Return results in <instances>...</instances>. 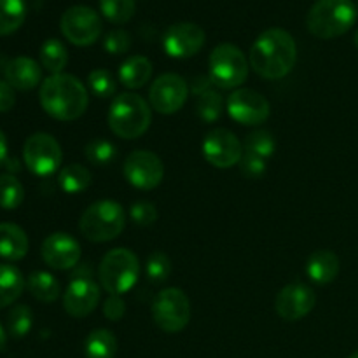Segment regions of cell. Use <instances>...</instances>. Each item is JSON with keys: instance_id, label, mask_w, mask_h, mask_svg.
<instances>
[{"instance_id": "1", "label": "cell", "mask_w": 358, "mask_h": 358, "mask_svg": "<svg viewBox=\"0 0 358 358\" xmlns=\"http://www.w3.org/2000/svg\"><path fill=\"white\" fill-rule=\"evenodd\" d=\"M248 62L252 70L262 79H283L292 72L297 62L296 41L283 28H269L255 38Z\"/></svg>"}, {"instance_id": "2", "label": "cell", "mask_w": 358, "mask_h": 358, "mask_svg": "<svg viewBox=\"0 0 358 358\" xmlns=\"http://www.w3.org/2000/svg\"><path fill=\"white\" fill-rule=\"evenodd\" d=\"M38 101L56 121H76L90 105V94L83 80L70 73H55L41 84Z\"/></svg>"}, {"instance_id": "3", "label": "cell", "mask_w": 358, "mask_h": 358, "mask_svg": "<svg viewBox=\"0 0 358 358\" xmlns=\"http://www.w3.org/2000/svg\"><path fill=\"white\" fill-rule=\"evenodd\" d=\"M107 119L115 136L135 140L145 135L152 124V107L138 94L121 93L112 100Z\"/></svg>"}, {"instance_id": "4", "label": "cell", "mask_w": 358, "mask_h": 358, "mask_svg": "<svg viewBox=\"0 0 358 358\" xmlns=\"http://www.w3.org/2000/svg\"><path fill=\"white\" fill-rule=\"evenodd\" d=\"M357 21V7L352 0H318L306 16L311 35L324 41L341 37Z\"/></svg>"}, {"instance_id": "5", "label": "cell", "mask_w": 358, "mask_h": 358, "mask_svg": "<svg viewBox=\"0 0 358 358\" xmlns=\"http://www.w3.org/2000/svg\"><path fill=\"white\" fill-rule=\"evenodd\" d=\"M126 227L124 208L112 199L91 203L83 212L79 231L91 243H107L115 240Z\"/></svg>"}, {"instance_id": "6", "label": "cell", "mask_w": 358, "mask_h": 358, "mask_svg": "<svg viewBox=\"0 0 358 358\" xmlns=\"http://www.w3.org/2000/svg\"><path fill=\"white\" fill-rule=\"evenodd\" d=\"M140 276V261L129 248H112L98 266L101 287L110 296H122L136 285Z\"/></svg>"}, {"instance_id": "7", "label": "cell", "mask_w": 358, "mask_h": 358, "mask_svg": "<svg viewBox=\"0 0 358 358\" xmlns=\"http://www.w3.org/2000/svg\"><path fill=\"white\" fill-rule=\"evenodd\" d=\"M208 69L210 80L219 90H238L247 80L250 62L240 48L224 42L210 52Z\"/></svg>"}, {"instance_id": "8", "label": "cell", "mask_w": 358, "mask_h": 358, "mask_svg": "<svg viewBox=\"0 0 358 358\" xmlns=\"http://www.w3.org/2000/svg\"><path fill=\"white\" fill-rule=\"evenodd\" d=\"M152 318L157 327L168 334H177L191 320V301L177 287H168L156 294L152 301Z\"/></svg>"}, {"instance_id": "9", "label": "cell", "mask_w": 358, "mask_h": 358, "mask_svg": "<svg viewBox=\"0 0 358 358\" xmlns=\"http://www.w3.org/2000/svg\"><path fill=\"white\" fill-rule=\"evenodd\" d=\"M23 161L34 175L49 177L62 166V147L49 133H34L23 145Z\"/></svg>"}, {"instance_id": "10", "label": "cell", "mask_w": 358, "mask_h": 358, "mask_svg": "<svg viewBox=\"0 0 358 358\" xmlns=\"http://www.w3.org/2000/svg\"><path fill=\"white\" fill-rule=\"evenodd\" d=\"M62 34L70 44L87 48L100 38L103 24L94 9L87 6H72L63 13L59 21Z\"/></svg>"}, {"instance_id": "11", "label": "cell", "mask_w": 358, "mask_h": 358, "mask_svg": "<svg viewBox=\"0 0 358 358\" xmlns=\"http://www.w3.org/2000/svg\"><path fill=\"white\" fill-rule=\"evenodd\" d=\"M201 150L203 157L219 170H229V168L240 164L245 154L243 143L238 140L233 131L226 128H215L206 133Z\"/></svg>"}, {"instance_id": "12", "label": "cell", "mask_w": 358, "mask_h": 358, "mask_svg": "<svg viewBox=\"0 0 358 358\" xmlns=\"http://www.w3.org/2000/svg\"><path fill=\"white\" fill-rule=\"evenodd\" d=\"M122 173L135 189L150 191L163 182L164 164L161 157L150 150H133L124 159Z\"/></svg>"}, {"instance_id": "13", "label": "cell", "mask_w": 358, "mask_h": 358, "mask_svg": "<svg viewBox=\"0 0 358 358\" xmlns=\"http://www.w3.org/2000/svg\"><path fill=\"white\" fill-rule=\"evenodd\" d=\"M227 114L241 126H259L268 121L271 105L261 93L248 87H238L227 96Z\"/></svg>"}, {"instance_id": "14", "label": "cell", "mask_w": 358, "mask_h": 358, "mask_svg": "<svg viewBox=\"0 0 358 358\" xmlns=\"http://www.w3.org/2000/svg\"><path fill=\"white\" fill-rule=\"evenodd\" d=\"M189 96L187 80L177 73H163L149 90V103L156 112L171 115L180 110Z\"/></svg>"}, {"instance_id": "15", "label": "cell", "mask_w": 358, "mask_h": 358, "mask_svg": "<svg viewBox=\"0 0 358 358\" xmlns=\"http://www.w3.org/2000/svg\"><path fill=\"white\" fill-rule=\"evenodd\" d=\"M206 41L205 30L196 23H175L164 31L163 48L168 56L177 59H187L198 55Z\"/></svg>"}, {"instance_id": "16", "label": "cell", "mask_w": 358, "mask_h": 358, "mask_svg": "<svg viewBox=\"0 0 358 358\" xmlns=\"http://www.w3.org/2000/svg\"><path fill=\"white\" fill-rule=\"evenodd\" d=\"M317 304V294L310 285L290 283L278 292L275 301V310L278 317L285 322H299L313 311Z\"/></svg>"}, {"instance_id": "17", "label": "cell", "mask_w": 358, "mask_h": 358, "mask_svg": "<svg viewBox=\"0 0 358 358\" xmlns=\"http://www.w3.org/2000/svg\"><path fill=\"white\" fill-rule=\"evenodd\" d=\"M100 303V287L90 276L73 275L63 294V308L73 318H84L93 313Z\"/></svg>"}, {"instance_id": "18", "label": "cell", "mask_w": 358, "mask_h": 358, "mask_svg": "<svg viewBox=\"0 0 358 358\" xmlns=\"http://www.w3.org/2000/svg\"><path fill=\"white\" fill-rule=\"evenodd\" d=\"M41 255L45 264L58 271H66L79 264L80 245L73 236L66 233H52L42 241Z\"/></svg>"}, {"instance_id": "19", "label": "cell", "mask_w": 358, "mask_h": 358, "mask_svg": "<svg viewBox=\"0 0 358 358\" xmlns=\"http://www.w3.org/2000/svg\"><path fill=\"white\" fill-rule=\"evenodd\" d=\"M6 80L20 91H31L37 87L42 80V69L35 59L28 56H16L9 59V63L3 69Z\"/></svg>"}, {"instance_id": "20", "label": "cell", "mask_w": 358, "mask_h": 358, "mask_svg": "<svg viewBox=\"0 0 358 358\" xmlns=\"http://www.w3.org/2000/svg\"><path fill=\"white\" fill-rule=\"evenodd\" d=\"M339 257L331 250H317L308 257L306 275L318 285L332 283L339 275Z\"/></svg>"}, {"instance_id": "21", "label": "cell", "mask_w": 358, "mask_h": 358, "mask_svg": "<svg viewBox=\"0 0 358 358\" xmlns=\"http://www.w3.org/2000/svg\"><path fill=\"white\" fill-rule=\"evenodd\" d=\"M28 236L13 222L0 224V257L6 261H21L28 254Z\"/></svg>"}, {"instance_id": "22", "label": "cell", "mask_w": 358, "mask_h": 358, "mask_svg": "<svg viewBox=\"0 0 358 358\" xmlns=\"http://www.w3.org/2000/svg\"><path fill=\"white\" fill-rule=\"evenodd\" d=\"M152 63L145 56H129L119 66V80L128 90H140L152 77Z\"/></svg>"}, {"instance_id": "23", "label": "cell", "mask_w": 358, "mask_h": 358, "mask_svg": "<svg viewBox=\"0 0 358 358\" xmlns=\"http://www.w3.org/2000/svg\"><path fill=\"white\" fill-rule=\"evenodd\" d=\"M27 282L13 264H0V308L10 306L23 294Z\"/></svg>"}, {"instance_id": "24", "label": "cell", "mask_w": 358, "mask_h": 358, "mask_svg": "<svg viewBox=\"0 0 358 358\" xmlns=\"http://www.w3.org/2000/svg\"><path fill=\"white\" fill-rule=\"evenodd\" d=\"M117 353V339L107 329H94L84 341L86 358H114Z\"/></svg>"}, {"instance_id": "25", "label": "cell", "mask_w": 358, "mask_h": 358, "mask_svg": "<svg viewBox=\"0 0 358 358\" xmlns=\"http://www.w3.org/2000/svg\"><path fill=\"white\" fill-rule=\"evenodd\" d=\"M27 289L41 303H55L62 294L59 282L48 271H34L27 280Z\"/></svg>"}, {"instance_id": "26", "label": "cell", "mask_w": 358, "mask_h": 358, "mask_svg": "<svg viewBox=\"0 0 358 358\" xmlns=\"http://www.w3.org/2000/svg\"><path fill=\"white\" fill-rule=\"evenodd\" d=\"M91 180H93L91 171L79 163L69 164L58 175L59 187L66 194H79V192L86 191L91 185Z\"/></svg>"}, {"instance_id": "27", "label": "cell", "mask_w": 358, "mask_h": 358, "mask_svg": "<svg viewBox=\"0 0 358 358\" xmlns=\"http://www.w3.org/2000/svg\"><path fill=\"white\" fill-rule=\"evenodd\" d=\"M66 63H69V51H66L65 44L62 41H58V38H48L41 45V65L51 76L63 73Z\"/></svg>"}, {"instance_id": "28", "label": "cell", "mask_w": 358, "mask_h": 358, "mask_svg": "<svg viewBox=\"0 0 358 358\" xmlns=\"http://www.w3.org/2000/svg\"><path fill=\"white\" fill-rule=\"evenodd\" d=\"M27 17L24 0H0V37L20 30Z\"/></svg>"}, {"instance_id": "29", "label": "cell", "mask_w": 358, "mask_h": 358, "mask_svg": "<svg viewBox=\"0 0 358 358\" xmlns=\"http://www.w3.org/2000/svg\"><path fill=\"white\" fill-rule=\"evenodd\" d=\"M84 154H86V159L90 161L93 166L105 168L110 163H114V159L117 157V149H115L114 143L108 142V140L94 138L86 143Z\"/></svg>"}, {"instance_id": "30", "label": "cell", "mask_w": 358, "mask_h": 358, "mask_svg": "<svg viewBox=\"0 0 358 358\" xmlns=\"http://www.w3.org/2000/svg\"><path fill=\"white\" fill-rule=\"evenodd\" d=\"M243 149L247 154L259 156L262 159H269L276 149V140L268 129H255L245 138Z\"/></svg>"}, {"instance_id": "31", "label": "cell", "mask_w": 358, "mask_h": 358, "mask_svg": "<svg viewBox=\"0 0 358 358\" xmlns=\"http://www.w3.org/2000/svg\"><path fill=\"white\" fill-rule=\"evenodd\" d=\"M24 189L14 175H0V208L16 210L23 203Z\"/></svg>"}, {"instance_id": "32", "label": "cell", "mask_w": 358, "mask_h": 358, "mask_svg": "<svg viewBox=\"0 0 358 358\" xmlns=\"http://www.w3.org/2000/svg\"><path fill=\"white\" fill-rule=\"evenodd\" d=\"M222 96L219 91L205 90L203 93L198 94V101H196V112H198L199 119L205 122H215L222 114Z\"/></svg>"}, {"instance_id": "33", "label": "cell", "mask_w": 358, "mask_h": 358, "mask_svg": "<svg viewBox=\"0 0 358 358\" xmlns=\"http://www.w3.org/2000/svg\"><path fill=\"white\" fill-rule=\"evenodd\" d=\"M100 10L114 24L128 23L135 16V0H100Z\"/></svg>"}, {"instance_id": "34", "label": "cell", "mask_w": 358, "mask_h": 358, "mask_svg": "<svg viewBox=\"0 0 358 358\" xmlns=\"http://www.w3.org/2000/svg\"><path fill=\"white\" fill-rule=\"evenodd\" d=\"M34 325V313L27 304H17L7 315V332L13 338H24Z\"/></svg>"}, {"instance_id": "35", "label": "cell", "mask_w": 358, "mask_h": 358, "mask_svg": "<svg viewBox=\"0 0 358 358\" xmlns=\"http://www.w3.org/2000/svg\"><path fill=\"white\" fill-rule=\"evenodd\" d=\"M87 84H90L91 93L98 98L114 96L115 87H117L114 76L105 69H96L93 70V72H90V76H87Z\"/></svg>"}, {"instance_id": "36", "label": "cell", "mask_w": 358, "mask_h": 358, "mask_svg": "<svg viewBox=\"0 0 358 358\" xmlns=\"http://www.w3.org/2000/svg\"><path fill=\"white\" fill-rule=\"evenodd\" d=\"M147 278L152 283H161L171 275V261L164 252H154L147 259Z\"/></svg>"}, {"instance_id": "37", "label": "cell", "mask_w": 358, "mask_h": 358, "mask_svg": "<svg viewBox=\"0 0 358 358\" xmlns=\"http://www.w3.org/2000/svg\"><path fill=\"white\" fill-rule=\"evenodd\" d=\"M131 48V35L126 30H112L105 35L103 49L112 56L124 55Z\"/></svg>"}, {"instance_id": "38", "label": "cell", "mask_w": 358, "mask_h": 358, "mask_svg": "<svg viewBox=\"0 0 358 358\" xmlns=\"http://www.w3.org/2000/svg\"><path fill=\"white\" fill-rule=\"evenodd\" d=\"M129 215H131L133 222L136 226H152L157 220V208L154 203L150 201H136L133 203L129 208Z\"/></svg>"}, {"instance_id": "39", "label": "cell", "mask_w": 358, "mask_h": 358, "mask_svg": "<svg viewBox=\"0 0 358 358\" xmlns=\"http://www.w3.org/2000/svg\"><path fill=\"white\" fill-rule=\"evenodd\" d=\"M240 170L247 178H261L266 173V159L252 154H243L240 161Z\"/></svg>"}, {"instance_id": "40", "label": "cell", "mask_w": 358, "mask_h": 358, "mask_svg": "<svg viewBox=\"0 0 358 358\" xmlns=\"http://www.w3.org/2000/svg\"><path fill=\"white\" fill-rule=\"evenodd\" d=\"M126 313V304L121 296H110L103 304V315L107 320L119 322Z\"/></svg>"}, {"instance_id": "41", "label": "cell", "mask_w": 358, "mask_h": 358, "mask_svg": "<svg viewBox=\"0 0 358 358\" xmlns=\"http://www.w3.org/2000/svg\"><path fill=\"white\" fill-rule=\"evenodd\" d=\"M14 105H16L14 87L7 80L0 79V114H6V112L13 110Z\"/></svg>"}, {"instance_id": "42", "label": "cell", "mask_w": 358, "mask_h": 358, "mask_svg": "<svg viewBox=\"0 0 358 358\" xmlns=\"http://www.w3.org/2000/svg\"><path fill=\"white\" fill-rule=\"evenodd\" d=\"M7 152H9V145H7V138L3 131L0 129V166L7 161Z\"/></svg>"}, {"instance_id": "43", "label": "cell", "mask_w": 358, "mask_h": 358, "mask_svg": "<svg viewBox=\"0 0 358 358\" xmlns=\"http://www.w3.org/2000/svg\"><path fill=\"white\" fill-rule=\"evenodd\" d=\"M6 341H7V334H6V329L2 327V324H0V350L6 346Z\"/></svg>"}, {"instance_id": "44", "label": "cell", "mask_w": 358, "mask_h": 358, "mask_svg": "<svg viewBox=\"0 0 358 358\" xmlns=\"http://www.w3.org/2000/svg\"><path fill=\"white\" fill-rule=\"evenodd\" d=\"M353 41H355V45H357V49H358V30H357V34H355V38H353Z\"/></svg>"}, {"instance_id": "45", "label": "cell", "mask_w": 358, "mask_h": 358, "mask_svg": "<svg viewBox=\"0 0 358 358\" xmlns=\"http://www.w3.org/2000/svg\"><path fill=\"white\" fill-rule=\"evenodd\" d=\"M348 358H358V352H355V353H352V355H350Z\"/></svg>"}]
</instances>
